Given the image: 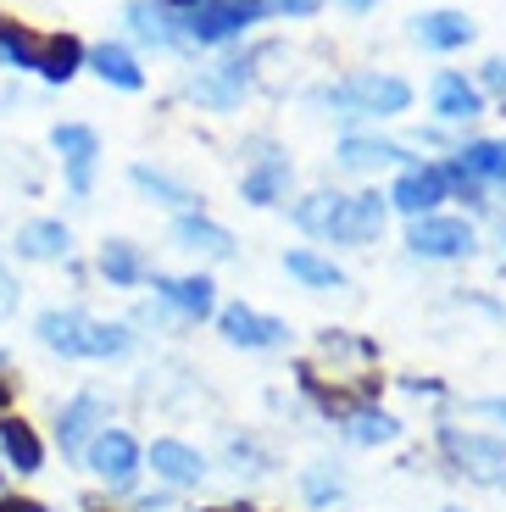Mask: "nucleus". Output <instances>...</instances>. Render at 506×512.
<instances>
[{
	"instance_id": "4c0bfd02",
	"label": "nucleus",
	"mask_w": 506,
	"mask_h": 512,
	"mask_svg": "<svg viewBox=\"0 0 506 512\" xmlns=\"http://www.w3.org/2000/svg\"><path fill=\"white\" fill-rule=\"evenodd\" d=\"M167 12H190V6H201V0H162Z\"/></svg>"
},
{
	"instance_id": "7c9ffc66",
	"label": "nucleus",
	"mask_w": 506,
	"mask_h": 512,
	"mask_svg": "<svg viewBox=\"0 0 506 512\" xmlns=\"http://www.w3.org/2000/svg\"><path fill=\"white\" fill-rule=\"evenodd\" d=\"M340 474H334V468H312V474H306V496H312V501H334V496H340Z\"/></svg>"
},
{
	"instance_id": "39448f33",
	"label": "nucleus",
	"mask_w": 506,
	"mask_h": 512,
	"mask_svg": "<svg viewBox=\"0 0 506 512\" xmlns=\"http://www.w3.org/2000/svg\"><path fill=\"white\" fill-rule=\"evenodd\" d=\"M406 245H412V256H429V262H456V256L473 251V229L462 218H434V212H423L406 229Z\"/></svg>"
},
{
	"instance_id": "423d86ee",
	"label": "nucleus",
	"mask_w": 506,
	"mask_h": 512,
	"mask_svg": "<svg viewBox=\"0 0 506 512\" xmlns=\"http://www.w3.org/2000/svg\"><path fill=\"white\" fill-rule=\"evenodd\" d=\"M84 462L106 479V485H134V474H140V446H134L128 429H112V423H106L101 435L84 446Z\"/></svg>"
},
{
	"instance_id": "412c9836",
	"label": "nucleus",
	"mask_w": 506,
	"mask_h": 512,
	"mask_svg": "<svg viewBox=\"0 0 506 512\" xmlns=\"http://www.w3.org/2000/svg\"><path fill=\"white\" fill-rule=\"evenodd\" d=\"M128 28H134L145 45H178V17L167 12L162 0H134V6H128Z\"/></svg>"
},
{
	"instance_id": "2f4dec72",
	"label": "nucleus",
	"mask_w": 506,
	"mask_h": 512,
	"mask_svg": "<svg viewBox=\"0 0 506 512\" xmlns=\"http://www.w3.org/2000/svg\"><path fill=\"white\" fill-rule=\"evenodd\" d=\"M323 0H262V17L267 12H279V17H312Z\"/></svg>"
},
{
	"instance_id": "c85d7f7f",
	"label": "nucleus",
	"mask_w": 506,
	"mask_h": 512,
	"mask_svg": "<svg viewBox=\"0 0 506 512\" xmlns=\"http://www.w3.org/2000/svg\"><path fill=\"white\" fill-rule=\"evenodd\" d=\"M128 179H134V190H145L151 201H162V206H184V201H190V190H184V184L167 179V173H156V167H145V162L134 167Z\"/></svg>"
},
{
	"instance_id": "79ce46f5",
	"label": "nucleus",
	"mask_w": 506,
	"mask_h": 512,
	"mask_svg": "<svg viewBox=\"0 0 506 512\" xmlns=\"http://www.w3.org/2000/svg\"><path fill=\"white\" fill-rule=\"evenodd\" d=\"M501 240H506V223H501Z\"/></svg>"
},
{
	"instance_id": "f03ea898",
	"label": "nucleus",
	"mask_w": 506,
	"mask_h": 512,
	"mask_svg": "<svg viewBox=\"0 0 506 512\" xmlns=\"http://www.w3.org/2000/svg\"><path fill=\"white\" fill-rule=\"evenodd\" d=\"M34 334L45 340V346L56 351V357H123L128 346H134V334L123 329V323H95L84 318V312H39Z\"/></svg>"
},
{
	"instance_id": "a878e982",
	"label": "nucleus",
	"mask_w": 506,
	"mask_h": 512,
	"mask_svg": "<svg viewBox=\"0 0 506 512\" xmlns=\"http://www.w3.org/2000/svg\"><path fill=\"white\" fill-rule=\"evenodd\" d=\"M284 273L301 279V284H312V290H340V284H345V273L334 268L329 256H317V251H290V256H284Z\"/></svg>"
},
{
	"instance_id": "f8f14e48",
	"label": "nucleus",
	"mask_w": 506,
	"mask_h": 512,
	"mask_svg": "<svg viewBox=\"0 0 506 512\" xmlns=\"http://www.w3.org/2000/svg\"><path fill=\"white\" fill-rule=\"evenodd\" d=\"M245 84H251V62H223L217 73L195 78L190 101L212 106V112H234V106H240V95H245Z\"/></svg>"
},
{
	"instance_id": "6e6552de",
	"label": "nucleus",
	"mask_w": 506,
	"mask_h": 512,
	"mask_svg": "<svg viewBox=\"0 0 506 512\" xmlns=\"http://www.w3.org/2000/svg\"><path fill=\"white\" fill-rule=\"evenodd\" d=\"M379 229H384V201L379 195H340V212H334V223H329L323 240L367 245V240H379Z\"/></svg>"
},
{
	"instance_id": "7ed1b4c3",
	"label": "nucleus",
	"mask_w": 506,
	"mask_h": 512,
	"mask_svg": "<svg viewBox=\"0 0 506 512\" xmlns=\"http://www.w3.org/2000/svg\"><path fill=\"white\" fill-rule=\"evenodd\" d=\"M329 106L340 117H401L412 106V84L395 73H351L329 90Z\"/></svg>"
},
{
	"instance_id": "cd10ccee",
	"label": "nucleus",
	"mask_w": 506,
	"mask_h": 512,
	"mask_svg": "<svg viewBox=\"0 0 506 512\" xmlns=\"http://www.w3.org/2000/svg\"><path fill=\"white\" fill-rule=\"evenodd\" d=\"M340 162L345 167H384V162H406V151L390 140H362V134H351V140L340 145Z\"/></svg>"
},
{
	"instance_id": "c756f323",
	"label": "nucleus",
	"mask_w": 506,
	"mask_h": 512,
	"mask_svg": "<svg viewBox=\"0 0 506 512\" xmlns=\"http://www.w3.org/2000/svg\"><path fill=\"white\" fill-rule=\"evenodd\" d=\"M334 212H340V195H334V190H317V195H306V201L295 206V223H301L306 234H329Z\"/></svg>"
},
{
	"instance_id": "4be33fe9",
	"label": "nucleus",
	"mask_w": 506,
	"mask_h": 512,
	"mask_svg": "<svg viewBox=\"0 0 506 512\" xmlns=\"http://www.w3.org/2000/svg\"><path fill=\"white\" fill-rule=\"evenodd\" d=\"M456 167L479 184H506V140H473L468 151H456Z\"/></svg>"
},
{
	"instance_id": "0eeeda50",
	"label": "nucleus",
	"mask_w": 506,
	"mask_h": 512,
	"mask_svg": "<svg viewBox=\"0 0 506 512\" xmlns=\"http://www.w3.org/2000/svg\"><path fill=\"white\" fill-rule=\"evenodd\" d=\"M51 145L62 151V167H67L73 195H89V184H95V156H101L95 128H89V123H56L51 128Z\"/></svg>"
},
{
	"instance_id": "e433bc0d",
	"label": "nucleus",
	"mask_w": 506,
	"mask_h": 512,
	"mask_svg": "<svg viewBox=\"0 0 506 512\" xmlns=\"http://www.w3.org/2000/svg\"><path fill=\"white\" fill-rule=\"evenodd\" d=\"M345 12H373V6H379V0H340Z\"/></svg>"
},
{
	"instance_id": "f257e3e1",
	"label": "nucleus",
	"mask_w": 506,
	"mask_h": 512,
	"mask_svg": "<svg viewBox=\"0 0 506 512\" xmlns=\"http://www.w3.org/2000/svg\"><path fill=\"white\" fill-rule=\"evenodd\" d=\"M0 56L12 67H23V73L51 78V84H67L84 67V45L73 34H34V28L12 23V17H0Z\"/></svg>"
},
{
	"instance_id": "dca6fc26",
	"label": "nucleus",
	"mask_w": 506,
	"mask_h": 512,
	"mask_svg": "<svg viewBox=\"0 0 506 512\" xmlns=\"http://www.w3.org/2000/svg\"><path fill=\"white\" fill-rule=\"evenodd\" d=\"M173 240L184 245V251L212 256V262H228V256H234V240H228V229H217V223L201 218V212H184V218L173 223Z\"/></svg>"
},
{
	"instance_id": "ddd939ff",
	"label": "nucleus",
	"mask_w": 506,
	"mask_h": 512,
	"mask_svg": "<svg viewBox=\"0 0 506 512\" xmlns=\"http://www.w3.org/2000/svg\"><path fill=\"white\" fill-rule=\"evenodd\" d=\"M445 451H451L468 474H484V479H495L506 468V440H490V435H462V429H445Z\"/></svg>"
},
{
	"instance_id": "2eb2a0df",
	"label": "nucleus",
	"mask_w": 506,
	"mask_h": 512,
	"mask_svg": "<svg viewBox=\"0 0 506 512\" xmlns=\"http://www.w3.org/2000/svg\"><path fill=\"white\" fill-rule=\"evenodd\" d=\"M412 39L429 45V51H462L473 39V23L462 12H423V17H412Z\"/></svg>"
},
{
	"instance_id": "393cba45",
	"label": "nucleus",
	"mask_w": 506,
	"mask_h": 512,
	"mask_svg": "<svg viewBox=\"0 0 506 512\" xmlns=\"http://www.w3.org/2000/svg\"><path fill=\"white\" fill-rule=\"evenodd\" d=\"M345 435H351L356 446H390V440L401 435V423L379 407H351L345 412Z\"/></svg>"
},
{
	"instance_id": "aec40b11",
	"label": "nucleus",
	"mask_w": 506,
	"mask_h": 512,
	"mask_svg": "<svg viewBox=\"0 0 506 512\" xmlns=\"http://www.w3.org/2000/svg\"><path fill=\"white\" fill-rule=\"evenodd\" d=\"M84 62L95 67V73H101L112 90H140V84H145L140 62H134L123 45H95V51H84Z\"/></svg>"
},
{
	"instance_id": "5701e85b",
	"label": "nucleus",
	"mask_w": 506,
	"mask_h": 512,
	"mask_svg": "<svg viewBox=\"0 0 506 512\" xmlns=\"http://www.w3.org/2000/svg\"><path fill=\"white\" fill-rule=\"evenodd\" d=\"M0 446H6V462H12L17 474H39V468H45V446H39V435L28 423L6 418L0 423Z\"/></svg>"
},
{
	"instance_id": "4468645a",
	"label": "nucleus",
	"mask_w": 506,
	"mask_h": 512,
	"mask_svg": "<svg viewBox=\"0 0 506 512\" xmlns=\"http://www.w3.org/2000/svg\"><path fill=\"white\" fill-rule=\"evenodd\" d=\"M151 468L167 479V485H178V490L201 485V479H206V457L195 446H184V440H156V446H151Z\"/></svg>"
},
{
	"instance_id": "a211bd4d",
	"label": "nucleus",
	"mask_w": 506,
	"mask_h": 512,
	"mask_svg": "<svg viewBox=\"0 0 506 512\" xmlns=\"http://www.w3.org/2000/svg\"><path fill=\"white\" fill-rule=\"evenodd\" d=\"M17 251H23L28 262H56V256L73 251V234H67V223L39 218V223H23V229H17Z\"/></svg>"
},
{
	"instance_id": "c9c22d12",
	"label": "nucleus",
	"mask_w": 506,
	"mask_h": 512,
	"mask_svg": "<svg viewBox=\"0 0 506 512\" xmlns=\"http://www.w3.org/2000/svg\"><path fill=\"white\" fill-rule=\"evenodd\" d=\"M0 512H45L39 501H12V496H0Z\"/></svg>"
},
{
	"instance_id": "72a5a7b5",
	"label": "nucleus",
	"mask_w": 506,
	"mask_h": 512,
	"mask_svg": "<svg viewBox=\"0 0 506 512\" xmlns=\"http://www.w3.org/2000/svg\"><path fill=\"white\" fill-rule=\"evenodd\" d=\"M12 307H17V284H12V273L0 268V318H12Z\"/></svg>"
},
{
	"instance_id": "bb28decb",
	"label": "nucleus",
	"mask_w": 506,
	"mask_h": 512,
	"mask_svg": "<svg viewBox=\"0 0 506 512\" xmlns=\"http://www.w3.org/2000/svg\"><path fill=\"white\" fill-rule=\"evenodd\" d=\"M101 273L117 284V290H128V284L145 279V262H140V251H134L128 240H106L101 245Z\"/></svg>"
},
{
	"instance_id": "473e14b6",
	"label": "nucleus",
	"mask_w": 506,
	"mask_h": 512,
	"mask_svg": "<svg viewBox=\"0 0 506 512\" xmlns=\"http://www.w3.org/2000/svg\"><path fill=\"white\" fill-rule=\"evenodd\" d=\"M484 90L506 106V56H490V62H484Z\"/></svg>"
},
{
	"instance_id": "ea45409f",
	"label": "nucleus",
	"mask_w": 506,
	"mask_h": 512,
	"mask_svg": "<svg viewBox=\"0 0 506 512\" xmlns=\"http://www.w3.org/2000/svg\"><path fill=\"white\" fill-rule=\"evenodd\" d=\"M212 512H256V507H212Z\"/></svg>"
},
{
	"instance_id": "6ab92c4d",
	"label": "nucleus",
	"mask_w": 506,
	"mask_h": 512,
	"mask_svg": "<svg viewBox=\"0 0 506 512\" xmlns=\"http://www.w3.org/2000/svg\"><path fill=\"white\" fill-rule=\"evenodd\" d=\"M479 84H468L462 73H440L434 78V112L445 123H462V117H479Z\"/></svg>"
},
{
	"instance_id": "f3484780",
	"label": "nucleus",
	"mask_w": 506,
	"mask_h": 512,
	"mask_svg": "<svg viewBox=\"0 0 506 512\" xmlns=\"http://www.w3.org/2000/svg\"><path fill=\"white\" fill-rule=\"evenodd\" d=\"M217 284L206 279V273H190V279H156V295H162L167 307H178L184 312V318H206V312H212V301H217Z\"/></svg>"
},
{
	"instance_id": "1a4fd4ad",
	"label": "nucleus",
	"mask_w": 506,
	"mask_h": 512,
	"mask_svg": "<svg viewBox=\"0 0 506 512\" xmlns=\"http://www.w3.org/2000/svg\"><path fill=\"white\" fill-rule=\"evenodd\" d=\"M217 329H223L228 346H245V351H273L284 340V323L279 318H262V312H251L245 301H234V307H223V318H217Z\"/></svg>"
},
{
	"instance_id": "a19ab883",
	"label": "nucleus",
	"mask_w": 506,
	"mask_h": 512,
	"mask_svg": "<svg viewBox=\"0 0 506 512\" xmlns=\"http://www.w3.org/2000/svg\"><path fill=\"white\" fill-rule=\"evenodd\" d=\"M445 512H462V507H445Z\"/></svg>"
},
{
	"instance_id": "58836bf2",
	"label": "nucleus",
	"mask_w": 506,
	"mask_h": 512,
	"mask_svg": "<svg viewBox=\"0 0 506 512\" xmlns=\"http://www.w3.org/2000/svg\"><path fill=\"white\" fill-rule=\"evenodd\" d=\"M6 401H12V384H0V407H6Z\"/></svg>"
},
{
	"instance_id": "9d476101",
	"label": "nucleus",
	"mask_w": 506,
	"mask_h": 512,
	"mask_svg": "<svg viewBox=\"0 0 506 512\" xmlns=\"http://www.w3.org/2000/svg\"><path fill=\"white\" fill-rule=\"evenodd\" d=\"M451 195V184H445V167H406L401 179H395L390 190V206H401L406 218H423V212H434V206Z\"/></svg>"
},
{
	"instance_id": "b1692460",
	"label": "nucleus",
	"mask_w": 506,
	"mask_h": 512,
	"mask_svg": "<svg viewBox=\"0 0 506 512\" xmlns=\"http://www.w3.org/2000/svg\"><path fill=\"white\" fill-rule=\"evenodd\" d=\"M284 184H290V162H284V156H262V162L251 167V173H245V201L251 206H273L284 195Z\"/></svg>"
},
{
	"instance_id": "9b49d317",
	"label": "nucleus",
	"mask_w": 506,
	"mask_h": 512,
	"mask_svg": "<svg viewBox=\"0 0 506 512\" xmlns=\"http://www.w3.org/2000/svg\"><path fill=\"white\" fill-rule=\"evenodd\" d=\"M112 418V407H106V396H95V390H84V396L73 401V407L62 412V429H56V435H62V451L67 457H78V451L89 446V440L101 435V423Z\"/></svg>"
},
{
	"instance_id": "20e7f679",
	"label": "nucleus",
	"mask_w": 506,
	"mask_h": 512,
	"mask_svg": "<svg viewBox=\"0 0 506 512\" xmlns=\"http://www.w3.org/2000/svg\"><path fill=\"white\" fill-rule=\"evenodd\" d=\"M262 17V0H201L178 17V39H195V45H223V39L245 34V28Z\"/></svg>"
},
{
	"instance_id": "f704fd0d",
	"label": "nucleus",
	"mask_w": 506,
	"mask_h": 512,
	"mask_svg": "<svg viewBox=\"0 0 506 512\" xmlns=\"http://www.w3.org/2000/svg\"><path fill=\"white\" fill-rule=\"evenodd\" d=\"M473 412H490V418H506V401H501V396H484V401H473Z\"/></svg>"
}]
</instances>
